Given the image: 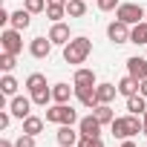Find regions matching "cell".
<instances>
[{
	"mask_svg": "<svg viewBox=\"0 0 147 147\" xmlns=\"http://www.w3.org/2000/svg\"><path fill=\"white\" fill-rule=\"evenodd\" d=\"M110 130H113V136L115 138H130V136H138V133H144V121L138 118V115H121V118H113V124H110Z\"/></svg>",
	"mask_w": 147,
	"mask_h": 147,
	"instance_id": "obj_1",
	"label": "cell"
},
{
	"mask_svg": "<svg viewBox=\"0 0 147 147\" xmlns=\"http://www.w3.org/2000/svg\"><path fill=\"white\" fill-rule=\"evenodd\" d=\"M90 52H92V40L84 38V35H78V38H72L63 46V61L66 63H84L90 58Z\"/></svg>",
	"mask_w": 147,
	"mask_h": 147,
	"instance_id": "obj_2",
	"label": "cell"
},
{
	"mask_svg": "<svg viewBox=\"0 0 147 147\" xmlns=\"http://www.w3.org/2000/svg\"><path fill=\"white\" fill-rule=\"evenodd\" d=\"M46 121L49 124H78L81 118H78V113L69 104H55V107L46 110Z\"/></svg>",
	"mask_w": 147,
	"mask_h": 147,
	"instance_id": "obj_3",
	"label": "cell"
},
{
	"mask_svg": "<svg viewBox=\"0 0 147 147\" xmlns=\"http://www.w3.org/2000/svg\"><path fill=\"white\" fill-rule=\"evenodd\" d=\"M115 18L124 20L127 26H136V23H141V20L147 18V12H144L138 3H121V6L115 9Z\"/></svg>",
	"mask_w": 147,
	"mask_h": 147,
	"instance_id": "obj_4",
	"label": "cell"
},
{
	"mask_svg": "<svg viewBox=\"0 0 147 147\" xmlns=\"http://www.w3.org/2000/svg\"><path fill=\"white\" fill-rule=\"evenodd\" d=\"M0 43H3V52H12V55H20L23 52V38H20V29H3L0 32Z\"/></svg>",
	"mask_w": 147,
	"mask_h": 147,
	"instance_id": "obj_5",
	"label": "cell"
},
{
	"mask_svg": "<svg viewBox=\"0 0 147 147\" xmlns=\"http://www.w3.org/2000/svg\"><path fill=\"white\" fill-rule=\"evenodd\" d=\"M130 32H133V26H127V23L118 20V18L107 26V38H110L113 43H130Z\"/></svg>",
	"mask_w": 147,
	"mask_h": 147,
	"instance_id": "obj_6",
	"label": "cell"
},
{
	"mask_svg": "<svg viewBox=\"0 0 147 147\" xmlns=\"http://www.w3.org/2000/svg\"><path fill=\"white\" fill-rule=\"evenodd\" d=\"M32 104H35V101H32V95H29V98H26V95H12L9 113H12L15 118H20V121H23V118H29V115H32Z\"/></svg>",
	"mask_w": 147,
	"mask_h": 147,
	"instance_id": "obj_7",
	"label": "cell"
},
{
	"mask_svg": "<svg viewBox=\"0 0 147 147\" xmlns=\"http://www.w3.org/2000/svg\"><path fill=\"white\" fill-rule=\"evenodd\" d=\"M101 121L95 118V113L92 115H84L81 121H78V130H81V136H87V138H101Z\"/></svg>",
	"mask_w": 147,
	"mask_h": 147,
	"instance_id": "obj_8",
	"label": "cell"
},
{
	"mask_svg": "<svg viewBox=\"0 0 147 147\" xmlns=\"http://www.w3.org/2000/svg\"><path fill=\"white\" fill-rule=\"evenodd\" d=\"M127 75H133L138 84L147 78V58H141V55H133V58H127Z\"/></svg>",
	"mask_w": 147,
	"mask_h": 147,
	"instance_id": "obj_9",
	"label": "cell"
},
{
	"mask_svg": "<svg viewBox=\"0 0 147 147\" xmlns=\"http://www.w3.org/2000/svg\"><path fill=\"white\" fill-rule=\"evenodd\" d=\"M58 144L61 147H78V141H81V130H72V124H61V130H58Z\"/></svg>",
	"mask_w": 147,
	"mask_h": 147,
	"instance_id": "obj_10",
	"label": "cell"
},
{
	"mask_svg": "<svg viewBox=\"0 0 147 147\" xmlns=\"http://www.w3.org/2000/svg\"><path fill=\"white\" fill-rule=\"evenodd\" d=\"M52 40H49V35L46 38H35L32 43H29V55L32 58H49V52H52Z\"/></svg>",
	"mask_w": 147,
	"mask_h": 147,
	"instance_id": "obj_11",
	"label": "cell"
},
{
	"mask_svg": "<svg viewBox=\"0 0 147 147\" xmlns=\"http://www.w3.org/2000/svg\"><path fill=\"white\" fill-rule=\"evenodd\" d=\"M75 98L87 107V110H95L98 107V95H95V87H75Z\"/></svg>",
	"mask_w": 147,
	"mask_h": 147,
	"instance_id": "obj_12",
	"label": "cell"
},
{
	"mask_svg": "<svg viewBox=\"0 0 147 147\" xmlns=\"http://www.w3.org/2000/svg\"><path fill=\"white\" fill-rule=\"evenodd\" d=\"M49 40L52 43H58V46H66L72 38H69V26L66 23H52V29H49Z\"/></svg>",
	"mask_w": 147,
	"mask_h": 147,
	"instance_id": "obj_13",
	"label": "cell"
},
{
	"mask_svg": "<svg viewBox=\"0 0 147 147\" xmlns=\"http://www.w3.org/2000/svg\"><path fill=\"white\" fill-rule=\"evenodd\" d=\"M29 23H32V12L29 9H18V12H12V20H9V26L12 29H29Z\"/></svg>",
	"mask_w": 147,
	"mask_h": 147,
	"instance_id": "obj_14",
	"label": "cell"
},
{
	"mask_svg": "<svg viewBox=\"0 0 147 147\" xmlns=\"http://www.w3.org/2000/svg\"><path fill=\"white\" fill-rule=\"evenodd\" d=\"M95 95H98V104H110L118 95V84H95Z\"/></svg>",
	"mask_w": 147,
	"mask_h": 147,
	"instance_id": "obj_15",
	"label": "cell"
},
{
	"mask_svg": "<svg viewBox=\"0 0 147 147\" xmlns=\"http://www.w3.org/2000/svg\"><path fill=\"white\" fill-rule=\"evenodd\" d=\"M72 92H75V87H69V84H55V87H52V101H55V104H69Z\"/></svg>",
	"mask_w": 147,
	"mask_h": 147,
	"instance_id": "obj_16",
	"label": "cell"
},
{
	"mask_svg": "<svg viewBox=\"0 0 147 147\" xmlns=\"http://www.w3.org/2000/svg\"><path fill=\"white\" fill-rule=\"evenodd\" d=\"M72 87H95V72L92 69H75Z\"/></svg>",
	"mask_w": 147,
	"mask_h": 147,
	"instance_id": "obj_17",
	"label": "cell"
},
{
	"mask_svg": "<svg viewBox=\"0 0 147 147\" xmlns=\"http://www.w3.org/2000/svg\"><path fill=\"white\" fill-rule=\"evenodd\" d=\"M127 110H130L133 115H144V113H147V98H144L141 92L130 95V98H127Z\"/></svg>",
	"mask_w": 147,
	"mask_h": 147,
	"instance_id": "obj_18",
	"label": "cell"
},
{
	"mask_svg": "<svg viewBox=\"0 0 147 147\" xmlns=\"http://www.w3.org/2000/svg\"><path fill=\"white\" fill-rule=\"evenodd\" d=\"M130 43H136V46H147V20H141V23L133 26V32H130Z\"/></svg>",
	"mask_w": 147,
	"mask_h": 147,
	"instance_id": "obj_19",
	"label": "cell"
},
{
	"mask_svg": "<svg viewBox=\"0 0 147 147\" xmlns=\"http://www.w3.org/2000/svg\"><path fill=\"white\" fill-rule=\"evenodd\" d=\"M118 92H121L124 98H130V95H136V92H138V81H136L133 75H124V78L118 81Z\"/></svg>",
	"mask_w": 147,
	"mask_h": 147,
	"instance_id": "obj_20",
	"label": "cell"
},
{
	"mask_svg": "<svg viewBox=\"0 0 147 147\" xmlns=\"http://www.w3.org/2000/svg\"><path fill=\"white\" fill-rule=\"evenodd\" d=\"M92 113H95V118H98L101 124H113V118H115V113H113V107H110V104H98Z\"/></svg>",
	"mask_w": 147,
	"mask_h": 147,
	"instance_id": "obj_21",
	"label": "cell"
},
{
	"mask_svg": "<svg viewBox=\"0 0 147 147\" xmlns=\"http://www.w3.org/2000/svg\"><path fill=\"white\" fill-rule=\"evenodd\" d=\"M43 130V118H38V115H29V118H23V133H29V136H38Z\"/></svg>",
	"mask_w": 147,
	"mask_h": 147,
	"instance_id": "obj_22",
	"label": "cell"
},
{
	"mask_svg": "<svg viewBox=\"0 0 147 147\" xmlns=\"http://www.w3.org/2000/svg\"><path fill=\"white\" fill-rule=\"evenodd\" d=\"M66 15L69 18H84L87 15V3H84V0H69V3H66Z\"/></svg>",
	"mask_w": 147,
	"mask_h": 147,
	"instance_id": "obj_23",
	"label": "cell"
},
{
	"mask_svg": "<svg viewBox=\"0 0 147 147\" xmlns=\"http://www.w3.org/2000/svg\"><path fill=\"white\" fill-rule=\"evenodd\" d=\"M32 95V101L38 104V107H46L49 101H52V90L49 87H40V90H35V92H29Z\"/></svg>",
	"mask_w": 147,
	"mask_h": 147,
	"instance_id": "obj_24",
	"label": "cell"
},
{
	"mask_svg": "<svg viewBox=\"0 0 147 147\" xmlns=\"http://www.w3.org/2000/svg\"><path fill=\"white\" fill-rule=\"evenodd\" d=\"M0 90H3V95H18V81L9 75V72L0 78Z\"/></svg>",
	"mask_w": 147,
	"mask_h": 147,
	"instance_id": "obj_25",
	"label": "cell"
},
{
	"mask_svg": "<svg viewBox=\"0 0 147 147\" xmlns=\"http://www.w3.org/2000/svg\"><path fill=\"white\" fill-rule=\"evenodd\" d=\"M40 87H46V75H40V72H32V75L26 78V90L35 92V90H40Z\"/></svg>",
	"mask_w": 147,
	"mask_h": 147,
	"instance_id": "obj_26",
	"label": "cell"
},
{
	"mask_svg": "<svg viewBox=\"0 0 147 147\" xmlns=\"http://www.w3.org/2000/svg\"><path fill=\"white\" fill-rule=\"evenodd\" d=\"M15 66H18V55H12V52L0 55V69H3V72H12Z\"/></svg>",
	"mask_w": 147,
	"mask_h": 147,
	"instance_id": "obj_27",
	"label": "cell"
},
{
	"mask_svg": "<svg viewBox=\"0 0 147 147\" xmlns=\"http://www.w3.org/2000/svg\"><path fill=\"white\" fill-rule=\"evenodd\" d=\"M46 18L52 23H61V18H66V6H46Z\"/></svg>",
	"mask_w": 147,
	"mask_h": 147,
	"instance_id": "obj_28",
	"label": "cell"
},
{
	"mask_svg": "<svg viewBox=\"0 0 147 147\" xmlns=\"http://www.w3.org/2000/svg\"><path fill=\"white\" fill-rule=\"evenodd\" d=\"M23 9H29L32 15H38V12H46V0H23Z\"/></svg>",
	"mask_w": 147,
	"mask_h": 147,
	"instance_id": "obj_29",
	"label": "cell"
},
{
	"mask_svg": "<svg viewBox=\"0 0 147 147\" xmlns=\"http://www.w3.org/2000/svg\"><path fill=\"white\" fill-rule=\"evenodd\" d=\"M15 147H35V136H29V133H20V138L15 141Z\"/></svg>",
	"mask_w": 147,
	"mask_h": 147,
	"instance_id": "obj_30",
	"label": "cell"
},
{
	"mask_svg": "<svg viewBox=\"0 0 147 147\" xmlns=\"http://www.w3.org/2000/svg\"><path fill=\"white\" fill-rule=\"evenodd\" d=\"M121 3H118V0H98V9L101 12H115Z\"/></svg>",
	"mask_w": 147,
	"mask_h": 147,
	"instance_id": "obj_31",
	"label": "cell"
},
{
	"mask_svg": "<svg viewBox=\"0 0 147 147\" xmlns=\"http://www.w3.org/2000/svg\"><path fill=\"white\" fill-rule=\"evenodd\" d=\"M78 147H104V141H101V138H87V136H81Z\"/></svg>",
	"mask_w": 147,
	"mask_h": 147,
	"instance_id": "obj_32",
	"label": "cell"
},
{
	"mask_svg": "<svg viewBox=\"0 0 147 147\" xmlns=\"http://www.w3.org/2000/svg\"><path fill=\"white\" fill-rule=\"evenodd\" d=\"M12 118H15L12 113H0V127H3V130H6V127L12 124Z\"/></svg>",
	"mask_w": 147,
	"mask_h": 147,
	"instance_id": "obj_33",
	"label": "cell"
},
{
	"mask_svg": "<svg viewBox=\"0 0 147 147\" xmlns=\"http://www.w3.org/2000/svg\"><path fill=\"white\" fill-rule=\"evenodd\" d=\"M69 0H46V6H66Z\"/></svg>",
	"mask_w": 147,
	"mask_h": 147,
	"instance_id": "obj_34",
	"label": "cell"
},
{
	"mask_svg": "<svg viewBox=\"0 0 147 147\" xmlns=\"http://www.w3.org/2000/svg\"><path fill=\"white\" fill-rule=\"evenodd\" d=\"M138 92H141V95H144V98H147V78H144V81H141V84H138Z\"/></svg>",
	"mask_w": 147,
	"mask_h": 147,
	"instance_id": "obj_35",
	"label": "cell"
},
{
	"mask_svg": "<svg viewBox=\"0 0 147 147\" xmlns=\"http://www.w3.org/2000/svg\"><path fill=\"white\" fill-rule=\"evenodd\" d=\"M0 147H15V141H9V138H0Z\"/></svg>",
	"mask_w": 147,
	"mask_h": 147,
	"instance_id": "obj_36",
	"label": "cell"
},
{
	"mask_svg": "<svg viewBox=\"0 0 147 147\" xmlns=\"http://www.w3.org/2000/svg\"><path fill=\"white\" fill-rule=\"evenodd\" d=\"M121 147H136V144H133L130 138H124V144H121Z\"/></svg>",
	"mask_w": 147,
	"mask_h": 147,
	"instance_id": "obj_37",
	"label": "cell"
},
{
	"mask_svg": "<svg viewBox=\"0 0 147 147\" xmlns=\"http://www.w3.org/2000/svg\"><path fill=\"white\" fill-rule=\"evenodd\" d=\"M141 121H144V136H147V113L141 115Z\"/></svg>",
	"mask_w": 147,
	"mask_h": 147,
	"instance_id": "obj_38",
	"label": "cell"
}]
</instances>
